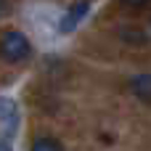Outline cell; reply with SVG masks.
Returning <instances> with one entry per match:
<instances>
[{
	"label": "cell",
	"mask_w": 151,
	"mask_h": 151,
	"mask_svg": "<svg viewBox=\"0 0 151 151\" xmlns=\"http://www.w3.org/2000/svg\"><path fill=\"white\" fill-rule=\"evenodd\" d=\"M0 56H3L5 61H13V64L29 58V56H32V45H29L27 35L16 32V29L3 32V37H0Z\"/></svg>",
	"instance_id": "cell-1"
},
{
	"label": "cell",
	"mask_w": 151,
	"mask_h": 151,
	"mask_svg": "<svg viewBox=\"0 0 151 151\" xmlns=\"http://www.w3.org/2000/svg\"><path fill=\"white\" fill-rule=\"evenodd\" d=\"M88 11H90V3H88V0H77V3H72L69 11H66L64 19H61V32H72V29H77V24L85 19Z\"/></svg>",
	"instance_id": "cell-2"
},
{
	"label": "cell",
	"mask_w": 151,
	"mask_h": 151,
	"mask_svg": "<svg viewBox=\"0 0 151 151\" xmlns=\"http://www.w3.org/2000/svg\"><path fill=\"white\" fill-rule=\"evenodd\" d=\"M130 90L141 98V101H149L151 104V74H138L130 80Z\"/></svg>",
	"instance_id": "cell-3"
},
{
	"label": "cell",
	"mask_w": 151,
	"mask_h": 151,
	"mask_svg": "<svg viewBox=\"0 0 151 151\" xmlns=\"http://www.w3.org/2000/svg\"><path fill=\"white\" fill-rule=\"evenodd\" d=\"M119 37H122L125 42H130V45H146V42H149L146 32H141V29H135V27H122V29H119Z\"/></svg>",
	"instance_id": "cell-4"
},
{
	"label": "cell",
	"mask_w": 151,
	"mask_h": 151,
	"mask_svg": "<svg viewBox=\"0 0 151 151\" xmlns=\"http://www.w3.org/2000/svg\"><path fill=\"white\" fill-rule=\"evenodd\" d=\"M0 119L5 122L8 130H13V125H16V109H13L11 101H3V98H0Z\"/></svg>",
	"instance_id": "cell-5"
},
{
	"label": "cell",
	"mask_w": 151,
	"mask_h": 151,
	"mask_svg": "<svg viewBox=\"0 0 151 151\" xmlns=\"http://www.w3.org/2000/svg\"><path fill=\"white\" fill-rule=\"evenodd\" d=\"M29 151H64V146H61L56 138L42 135V138H37V141L32 143V149H29Z\"/></svg>",
	"instance_id": "cell-6"
},
{
	"label": "cell",
	"mask_w": 151,
	"mask_h": 151,
	"mask_svg": "<svg viewBox=\"0 0 151 151\" xmlns=\"http://www.w3.org/2000/svg\"><path fill=\"white\" fill-rule=\"evenodd\" d=\"M122 5H127V8H143V5H149L151 0H119Z\"/></svg>",
	"instance_id": "cell-7"
},
{
	"label": "cell",
	"mask_w": 151,
	"mask_h": 151,
	"mask_svg": "<svg viewBox=\"0 0 151 151\" xmlns=\"http://www.w3.org/2000/svg\"><path fill=\"white\" fill-rule=\"evenodd\" d=\"M5 11H8V0H0V16H3Z\"/></svg>",
	"instance_id": "cell-8"
},
{
	"label": "cell",
	"mask_w": 151,
	"mask_h": 151,
	"mask_svg": "<svg viewBox=\"0 0 151 151\" xmlns=\"http://www.w3.org/2000/svg\"><path fill=\"white\" fill-rule=\"evenodd\" d=\"M0 151H11V146H8L5 141H0Z\"/></svg>",
	"instance_id": "cell-9"
}]
</instances>
